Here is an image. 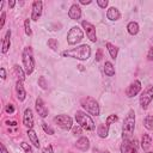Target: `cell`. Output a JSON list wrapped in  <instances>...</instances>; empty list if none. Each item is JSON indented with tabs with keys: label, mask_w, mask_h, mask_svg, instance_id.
Segmentation results:
<instances>
[{
	"label": "cell",
	"mask_w": 153,
	"mask_h": 153,
	"mask_svg": "<svg viewBox=\"0 0 153 153\" xmlns=\"http://www.w3.org/2000/svg\"><path fill=\"white\" fill-rule=\"evenodd\" d=\"M61 55L63 57H71V59H75L79 61H86L91 56V47L87 44H80V45H76L75 48L63 50Z\"/></svg>",
	"instance_id": "cell-1"
},
{
	"label": "cell",
	"mask_w": 153,
	"mask_h": 153,
	"mask_svg": "<svg viewBox=\"0 0 153 153\" xmlns=\"http://www.w3.org/2000/svg\"><path fill=\"white\" fill-rule=\"evenodd\" d=\"M135 129V111L130 109L124 117L123 126H122V140L126 139H131L133 133Z\"/></svg>",
	"instance_id": "cell-2"
},
{
	"label": "cell",
	"mask_w": 153,
	"mask_h": 153,
	"mask_svg": "<svg viewBox=\"0 0 153 153\" xmlns=\"http://www.w3.org/2000/svg\"><path fill=\"white\" fill-rule=\"evenodd\" d=\"M80 105L85 110V112H87L92 116H99L100 115V106H99L98 102L91 96L82 97L80 99Z\"/></svg>",
	"instance_id": "cell-3"
},
{
	"label": "cell",
	"mask_w": 153,
	"mask_h": 153,
	"mask_svg": "<svg viewBox=\"0 0 153 153\" xmlns=\"http://www.w3.org/2000/svg\"><path fill=\"white\" fill-rule=\"evenodd\" d=\"M22 61H23V67L26 75H31L35 71V59H33V53L31 47H25L23 49Z\"/></svg>",
	"instance_id": "cell-4"
},
{
	"label": "cell",
	"mask_w": 153,
	"mask_h": 153,
	"mask_svg": "<svg viewBox=\"0 0 153 153\" xmlns=\"http://www.w3.org/2000/svg\"><path fill=\"white\" fill-rule=\"evenodd\" d=\"M75 121H76V123H78L84 130L93 131V130L96 129V124H94L93 120H92L91 116L87 115V112H85V111L78 110V111L75 112Z\"/></svg>",
	"instance_id": "cell-5"
},
{
	"label": "cell",
	"mask_w": 153,
	"mask_h": 153,
	"mask_svg": "<svg viewBox=\"0 0 153 153\" xmlns=\"http://www.w3.org/2000/svg\"><path fill=\"white\" fill-rule=\"evenodd\" d=\"M84 38V31L79 26H72L67 33V43L69 45H76Z\"/></svg>",
	"instance_id": "cell-6"
},
{
	"label": "cell",
	"mask_w": 153,
	"mask_h": 153,
	"mask_svg": "<svg viewBox=\"0 0 153 153\" xmlns=\"http://www.w3.org/2000/svg\"><path fill=\"white\" fill-rule=\"evenodd\" d=\"M53 121H54V123H55L59 128H61L62 130L68 131V130H71V129L73 128V118H72L71 116H68V115H65V114L57 115V116L54 117Z\"/></svg>",
	"instance_id": "cell-7"
},
{
	"label": "cell",
	"mask_w": 153,
	"mask_h": 153,
	"mask_svg": "<svg viewBox=\"0 0 153 153\" xmlns=\"http://www.w3.org/2000/svg\"><path fill=\"white\" fill-rule=\"evenodd\" d=\"M153 100V86L152 85H148L143 91H141L140 93V98H139V103H140V106L146 110L148 108V105L152 103Z\"/></svg>",
	"instance_id": "cell-8"
},
{
	"label": "cell",
	"mask_w": 153,
	"mask_h": 153,
	"mask_svg": "<svg viewBox=\"0 0 153 153\" xmlns=\"http://www.w3.org/2000/svg\"><path fill=\"white\" fill-rule=\"evenodd\" d=\"M120 149H121V153H137V151H139V141L136 139L122 140Z\"/></svg>",
	"instance_id": "cell-9"
},
{
	"label": "cell",
	"mask_w": 153,
	"mask_h": 153,
	"mask_svg": "<svg viewBox=\"0 0 153 153\" xmlns=\"http://www.w3.org/2000/svg\"><path fill=\"white\" fill-rule=\"evenodd\" d=\"M81 26L84 29V32L86 33L87 38L92 42V43H96L97 42V33H96V27L93 24H91L90 22L87 20H82L81 22Z\"/></svg>",
	"instance_id": "cell-10"
},
{
	"label": "cell",
	"mask_w": 153,
	"mask_h": 153,
	"mask_svg": "<svg viewBox=\"0 0 153 153\" xmlns=\"http://www.w3.org/2000/svg\"><path fill=\"white\" fill-rule=\"evenodd\" d=\"M42 12H43V2L41 0H35L31 6V18L30 19L33 22H37L41 18Z\"/></svg>",
	"instance_id": "cell-11"
},
{
	"label": "cell",
	"mask_w": 153,
	"mask_h": 153,
	"mask_svg": "<svg viewBox=\"0 0 153 153\" xmlns=\"http://www.w3.org/2000/svg\"><path fill=\"white\" fill-rule=\"evenodd\" d=\"M141 88H142V86H141L140 80H134V81H131V82L129 84V86L127 87V90H126V96H127L128 98H133V97L137 96V94L141 92Z\"/></svg>",
	"instance_id": "cell-12"
},
{
	"label": "cell",
	"mask_w": 153,
	"mask_h": 153,
	"mask_svg": "<svg viewBox=\"0 0 153 153\" xmlns=\"http://www.w3.org/2000/svg\"><path fill=\"white\" fill-rule=\"evenodd\" d=\"M35 109H36L37 114L39 115V117H42V118L48 117L49 110H48V108L45 106V104H44V102H43V99H42L41 97H38V98L36 99V102H35Z\"/></svg>",
	"instance_id": "cell-13"
},
{
	"label": "cell",
	"mask_w": 153,
	"mask_h": 153,
	"mask_svg": "<svg viewBox=\"0 0 153 153\" xmlns=\"http://www.w3.org/2000/svg\"><path fill=\"white\" fill-rule=\"evenodd\" d=\"M23 124L27 129H32L33 127V112L30 108H26L23 114Z\"/></svg>",
	"instance_id": "cell-14"
},
{
	"label": "cell",
	"mask_w": 153,
	"mask_h": 153,
	"mask_svg": "<svg viewBox=\"0 0 153 153\" xmlns=\"http://www.w3.org/2000/svg\"><path fill=\"white\" fill-rule=\"evenodd\" d=\"M68 17L72 20H79L81 18V7L78 4H73L68 10Z\"/></svg>",
	"instance_id": "cell-15"
},
{
	"label": "cell",
	"mask_w": 153,
	"mask_h": 153,
	"mask_svg": "<svg viewBox=\"0 0 153 153\" xmlns=\"http://www.w3.org/2000/svg\"><path fill=\"white\" fill-rule=\"evenodd\" d=\"M14 88H16V93H17V99H18L19 102H24L25 98H26V91H25V88H24L23 81L17 80Z\"/></svg>",
	"instance_id": "cell-16"
},
{
	"label": "cell",
	"mask_w": 153,
	"mask_h": 153,
	"mask_svg": "<svg viewBox=\"0 0 153 153\" xmlns=\"http://www.w3.org/2000/svg\"><path fill=\"white\" fill-rule=\"evenodd\" d=\"M75 147H76L78 149L82 151V152H86V151L90 148V140H88V137H86V136H80V137L76 140V142H75Z\"/></svg>",
	"instance_id": "cell-17"
},
{
	"label": "cell",
	"mask_w": 153,
	"mask_h": 153,
	"mask_svg": "<svg viewBox=\"0 0 153 153\" xmlns=\"http://www.w3.org/2000/svg\"><path fill=\"white\" fill-rule=\"evenodd\" d=\"M106 18L111 22H116L121 18V12L118 11L117 7H109L106 11Z\"/></svg>",
	"instance_id": "cell-18"
},
{
	"label": "cell",
	"mask_w": 153,
	"mask_h": 153,
	"mask_svg": "<svg viewBox=\"0 0 153 153\" xmlns=\"http://www.w3.org/2000/svg\"><path fill=\"white\" fill-rule=\"evenodd\" d=\"M10 47H11V30H7L2 38V44H1L2 54H6L10 50Z\"/></svg>",
	"instance_id": "cell-19"
},
{
	"label": "cell",
	"mask_w": 153,
	"mask_h": 153,
	"mask_svg": "<svg viewBox=\"0 0 153 153\" xmlns=\"http://www.w3.org/2000/svg\"><path fill=\"white\" fill-rule=\"evenodd\" d=\"M26 135L29 136V140H30V142L33 145V147H36V148H39V139H38V135H37V133L33 130V129H27L26 130Z\"/></svg>",
	"instance_id": "cell-20"
},
{
	"label": "cell",
	"mask_w": 153,
	"mask_h": 153,
	"mask_svg": "<svg viewBox=\"0 0 153 153\" xmlns=\"http://www.w3.org/2000/svg\"><path fill=\"white\" fill-rule=\"evenodd\" d=\"M151 145H152V137H151V135L149 134H143L142 137H141V142H140L141 148L145 152H147L148 148L151 147Z\"/></svg>",
	"instance_id": "cell-21"
},
{
	"label": "cell",
	"mask_w": 153,
	"mask_h": 153,
	"mask_svg": "<svg viewBox=\"0 0 153 153\" xmlns=\"http://www.w3.org/2000/svg\"><path fill=\"white\" fill-rule=\"evenodd\" d=\"M105 47H106V50H108L110 57H111L112 60H116V57H117V55H118V47H116L115 44H112V43H110V42H106V43H105Z\"/></svg>",
	"instance_id": "cell-22"
},
{
	"label": "cell",
	"mask_w": 153,
	"mask_h": 153,
	"mask_svg": "<svg viewBox=\"0 0 153 153\" xmlns=\"http://www.w3.org/2000/svg\"><path fill=\"white\" fill-rule=\"evenodd\" d=\"M109 128H110V127H109L108 124H105V123L99 124L98 128H97V134H98V136H99L100 139L108 137V135H109Z\"/></svg>",
	"instance_id": "cell-23"
},
{
	"label": "cell",
	"mask_w": 153,
	"mask_h": 153,
	"mask_svg": "<svg viewBox=\"0 0 153 153\" xmlns=\"http://www.w3.org/2000/svg\"><path fill=\"white\" fill-rule=\"evenodd\" d=\"M127 31H128L129 35L135 36V35L139 33V31H140V26H139V24H137L136 22H129V23L127 24Z\"/></svg>",
	"instance_id": "cell-24"
},
{
	"label": "cell",
	"mask_w": 153,
	"mask_h": 153,
	"mask_svg": "<svg viewBox=\"0 0 153 153\" xmlns=\"http://www.w3.org/2000/svg\"><path fill=\"white\" fill-rule=\"evenodd\" d=\"M103 71H104V74L106 76H114L115 75V67L110 61H105Z\"/></svg>",
	"instance_id": "cell-25"
},
{
	"label": "cell",
	"mask_w": 153,
	"mask_h": 153,
	"mask_svg": "<svg viewBox=\"0 0 153 153\" xmlns=\"http://www.w3.org/2000/svg\"><path fill=\"white\" fill-rule=\"evenodd\" d=\"M13 69H14V73H16V75H17V78H18V80H20V81H24L25 80V75H26V73H25V71L19 66V65H14L13 66Z\"/></svg>",
	"instance_id": "cell-26"
},
{
	"label": "cell",
	"mask_w": 153,
	"mask_h": 153,
	"mask_svg": "<svg viewBox=\"0 0 153 153\" xmlns=\"http://www.w3.org/2000/svg\"><path fill=\"white\" fill-rule=\"evenodd\" d=\"M143 127L147 130H153V115H147L143 118Z\"/></svg>",
	"instance_id": "cell-27"
},
{
	"label": "cell",
	"mask_w": 153,
	"mask_h": 153,
	"mask_svg": "<svg viewBox=\"0 0 153 153\" xmlns=\"http://www.w3.org/2000/svg\"><path fill=\"white\" fill-rule=\"evenodd\" d=\"M47 45H48V48H50L51 50H57L59 42H57L56 38H49L48 42H47Z\"/></svg>",
	"instance_id": "cell-28"
},
{
	"label": "cell",
	"mask_w": 153,
	"mask_h": 153,
	"mask_svg": "<svg viewBox=\"0 0 153 153\" xmlns=\"http://www.w3.org/2000/svg\"><path fill=\"white\" fill-rule=\"evenodd\" d=\"M117 121H118V116H117L116 114H111V115H109V116L106 117L105 124H108V126L110 127V124H112V123H115V122H117Z\"/></svg>",
	"instance_id": "cell-29"
},
{
	"label": "cell",
	"mask_w": 153,
	"mask_h": 153,
	"mask_svg": "<svg viewBox=\"0 0 153 153\" xmlns=\"http://www.w3.org/2000/svg\"><path fill=\"white\" fill-rule=\"evenodd\" d=\"M41 126H42V129L44 130V133H45V134H48V135H54V134H55L54 129H53L50 126H48V123L42 122V123H41Z\"/></svg>",
	"instance_id": "cell-30"
},
{
	"label": "cell",
	"mask_w": 153,
	"mask_h": 153,
	"mask_svg": "<svg viewBox=\"0 0 153 153\" xmlns=\"http://www.w3.org/2000/svg\"><path fill=\"white\" fill-rule=\"evenodd\" d=\"M24 31H25L26 36H31L32 35V30H31V26H30V19H25V22H24Z\"/></svg>",
	"instance_id": "cell-31"
},
{
	"label": "cell",
	"mask_w": 153,
	"mask_h": 153,
	"mask_svg": "<svg viewBox=\"0 0 153 153\" xmlns=\"http://www.w3.org/2000/svg\"><path fill=\"white\" fill-rule=\"evenodd\" d=\"M20 147H22V149H23L25 153H33V152H32V147H31L27 142H25V141H22V142H20Z\"/></svg>",
	"instance_id": "cell-32"
},
{
	"label": "cell",
	"mask_w": 153,
	"mask_h": 153,
	"mask_svg": "<svg viewBox=\"0 0 153 153\" xmlns=\"http://www.w3.org/2000/svg\"><path fill=\"white\" fill-rule=\"evenodd\" d=\"M37 82H38V86H39L41 88H43V90H47V88H48V82H47V80H45L44 76H39Z\"/></svg>",
	"instance_id": "cell-33"
},
{
	"label": "cell",
	"mask_w": 153,
	"mask_h": 153,
	"mask_svg": "<svg viewBox=\"0 0 153 153\" xmlns=\"http://www.w3.org/2000/svg\"><path fill=\"white\" fill-rule=\"evenodd\" d=\"M82 128L79 126V124H76V126H73V128H72V133H73V135H81V133H82Z\"/></svg>",
	"instance_id": "cell-34"
},
{
	"label": "cell",
	"mask_w": 153,
	"mask_h": 153,
	"mask_svg": "<svg viewBox=\"0 0 153 153\" xmlns=\"http://www.w3.org/2000/svg\"><path fill=\"white\" fill-rule=\"evenodd\" d=\"M96 2H97V5H98L100 8H103V10H105V8L108 7V5H109V1H108V0H97Z\"/></svg>",
	"instance_id": "cell-35"
},
{
	"label": "cell",
	"mask_w": 153,
	"mask_h": 153,
	"mask_svg": "<svg viewBox=\"0 0 153 153\" xmlns=\"http://www.w3.org/2000/svg\"><path fill=\"white\" fill-rule=\"evenodd\" d=\"M5 111H6V114H10V115H12V114L16 111V109H14V105H13V104H7V105H6V108H5Z\"/></svg>",
	"instance_id": "cell-36"
},
{
	"label": "cell",
	"mask_w": 153,
	"mask_h": 153,
	"mask_svg": "<svg viewBox=\"0 0 153 153\" xmlns=\"http://www.w3.org/2000/svg\"><path fill=\"white\" fill-rule=\"evenodd\" d=\"M5 22H6V12H5V11H2V12H1V17H0V29H2V27H4Z\"/></svg>",
	"instance_id": "cell-37"
},
{
	"label": "cell",
	"mask_w": 153,
	"mask_h": 153,
	"mask_svg": "<svg viewBox=\"0 0 153 153\" xmlns=\"http://www.w3.org/2000/svg\"><path fill=\"white\" fill-rule=\"evenodd\" d=\"M102 59H103V50L99 48V49H97V51H96V61L99 62V61H102Z\"/></svg>",
	"instance_id": "cell-38"
},
{
	"label": "cell",
	"mask_w": 153,
	"mask_h": 153,
	"mask_svg": "<svg viewBox=\"0 0 153 153\" xmlns=\"http://www.w3.org/2000/svg\"><path fill=\"white\" fill-rule=\"evenodd\" d=\"M42 153H54L53 146H51V145H48V146H45V147L42 149Z\"/></svg>",
	"instance_id": "cell-39"
},
{
	"label": "cell",
	"mask_w": 153,
	"mask_h": 153,
	"mask_svg": "<svg viewBox=\"0 0 153 153\" xmlns=\"http://www.w3.org/2000/svg\"><path fill=\"white\" fill-rule=\"evenodd\" d=\"M147 60H148V61H153V47H149V49H148Z\"/></svg>",
	"instance_id": "cell-40"
},
{
	"label": "cell",
	"mask_w": 153,
	"mask_h": 153,
	"mask_svg": "<svg viewBox=\"0 0 153 153\" xmlns=\"http://www.w3.org/2000/svg\"><path fill=\"white\" fill-rule=\"evenodd\" d=\"M0 75H1V79H6V71H5V68L4 67H1L0 68Z\"/></svg>",
	"instance_id": "cell-41"
},
{
	"label": "cell",
	"mask_w": 153,
	"mask_h": 153,
	"mask_svg": "<svg viewBox=\"0 0 153 153\" xmlns=\"http://www.w3.org/2000/svg\"><path fill=\"white\" fill-rule=\"evenodd\" d=\"M5 123L7 126H10V127H16L17 126V121H6Z\"/></svg>",
	"instance_id": "cell-42"
},
{
	"label": "cell",
	"mask_w": 153,
	"mask_h": 153,
	"mask_svg": "<svg viewBox=\"0 0 153 153\" xmlns=\"http://www.w3.org/2000/svg\"><path fill=\"white\" fill-rule=\"evenodd\" d=\"M92 2V0H79L80 5H90Z\"/></svg>",
	"instance_id": "cell-43"
},
{
	"label": "cell",
	"mask_w": 153,
	"mask_h": 153,
	"mask_svg": "<svg viewBox=\"0 0 153 153\" xmlns=\"http://www.w3.org/2000/svg\"><path fill=\"white\" fill-rule=\"evenodd\" d=\"M14 6H16V1H14V0L8 1V7H10V8H13Z\"/></svg>",
	"instance_id": "cell-44"
},
{
	"label": "cell",
	"mask_w": 153,
	"mask_h": 153,
	"mask_svg": "<svg viewBox=\"0 0 153 153\" xmlns=\"http://www.w3.org/2000/svg\"><path fill=\"white\" fill-rule=\"evenodd\" d=\"M0 147H1V153H8V151L6 149V147H5V145H4V143H1V145H0Z\"/></svg>",
	"instance_id": "cell-45"
},
{
	"label": "cell",
	"mask_w": 153,
	"mask_h": 153,
	"mask_svg": "<svg viewBox=\"0 0 153 153\" xmlns=\"http://www.w3.org/2000/svg\"><path fill=\"white\" fill-rule=\"evenodd\" d=\"M78 67H79V69H80V71H84V66H81V65H79Z\"/></svg>",
	"instance_id": "cell-46"
},
{
	"label": "cell",
	"mask_w": 153,
	"mask_h": 153,
	"mask_svg": "<svg viewBox=\"0 0 153 153\" xmlns=\"http://www.w3.org/2000/svg\"><path fill=\"white\" fill-rule=\"evenodd\" d=\"M94 153H108V152H100V151H94Z\"/></svg>",
	"instance_id": "cell-47"
},
{
	"label": "cell",
	"mask_w": 153,
	"mask_h": 153,
	"mask_svg": "<svg viewBox=\"0 0 153 153\" xmlns=\"http://www.w3.org/2000/svg\"><path fill=\"white\" fill-rule=\"evenodd\" d=\"M145 153H153V152H148V151H147V152H145Z\"/></svg>",
	"instance_id": "cell-48"
},
{
	"label": "cell",
	"mask_w": 153,
	"mask_h": 153,
	"mask_svg": "<svg viewBox=\"0 0 153 153\" xmlns=\"http://www.w3.org/2000/svg\"><path fill=\"white\" fill-rule=\"evenodd\" d=\"M69 153H72V152H69Z\"/></svg>",
	"instance_id": "cell-49"
}]
</instances>
